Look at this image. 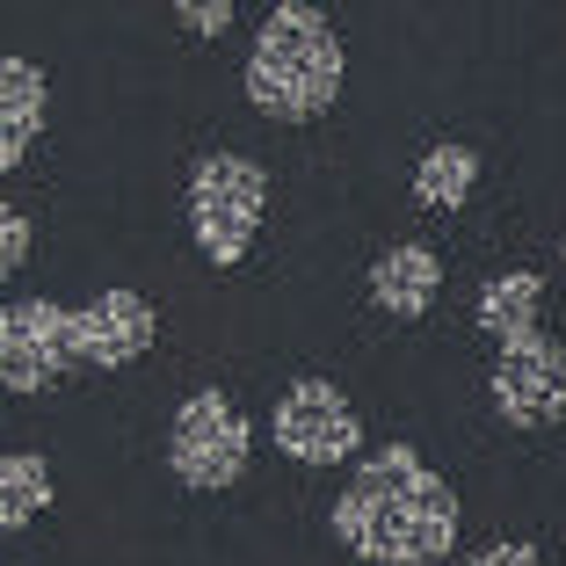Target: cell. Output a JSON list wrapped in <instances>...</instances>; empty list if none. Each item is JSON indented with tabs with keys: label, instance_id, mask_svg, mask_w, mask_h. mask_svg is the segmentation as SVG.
I'll use <instances>...</instances> for the list:
<instances>
[{
	"label": "cell",
	"instance_id": "6da1fadb",
	"mask_svg": "<svg viewBox=\"0 0 566 566\" xmlns=\"http://www.w3.org/2000/svg\"><path fill=\"white\" fill-rule=\"evenodd\" d=\"M334 545L364 566H436L458 545V494L421 465V450L385 443L334 494Z\"/></svg>",
	"mask_w": 566,
	"mask_h": 566
},
{
	"label": "cell",
	"instance_id": "5b68a950",
	"mask_svg": "<svg viewBox=\"0 0 566 566\" xmlns=\"http://www.w3.org/2000/svg\"><path fill=\"white\" fill-rule=\"evenodd\" d=\"M269 429H276V450L291 458V465L327 472V465H349V458H364V415L342 400V385H334V378H298V385H283Z\"/></svg>",
	"mask_w": 566,
	"mask_h": 566
},
{
	"label": "cell",
	"instance_id": "8fae6325",
	"mask_svg": "<svg viewBox=\"0 0 566 566\" xmlns=\"http://www.w3.org/2000/svg\"><path fill=\"white\" fill-rule=\"evenodd\" d=\"M537 305H545V283L531 269H501V276H486L480 298H472V319H480V334H494V349H501L516 334H537Z\"/></svg>",
	"mask_w": 566,
	"mask_h": 566
},
{
	"label": "cell",
	"instance_id": "4fadbf2b",
	"mask_svg": "<svg viewBox=\"0 0 566 566\" xmlns=\"http://www.w3.org/2000/svg\"><path fill=\"white\" fill-rule=\"evenodd\" d=\"M51 465L36 458V450H8L0 458V531H30L36 516L51 509Z\"/></svg>",
	"mask_w": 566,
	"mask_h": 566
},
{
	"label": "cell",
	"instance_id": "30bf717a",
	"mask_svg": "<svg viewBox=\"0 0 566 566\" xmlns=\"http://www.w3.org/2000/svg\"><path fill=\"white\" fill-rule=\"evenodd\" d=\"M436 298H443V262H436V248L400 240V248H385L378 262H370V305H378V313L421 319Z\"/></svg>",
	"mask_w": 566,
	"mask_h": 566
},
{
	"label": "cell",
	"instance_id": "277c9868",
	"mask_svg": "<svg viewBox=\"0 0 566 566\" xmlns=\"http://www.w3.org/2000/svg\"><path fill=\"white\" fill-rule=\"evenodd\" d=\"M254 458V421L226 392H189L167 421V472L197 494H226Z\"/></svg>",
	"mask_w": 566,
	"mask_h": 566
},
{
	"label": "cell",
	"instance_id": "ba28073f",
	"mask_svg": "<svg viewBox=\"0 0 566 566\" xmlns=\"http://www.w3.org/2000/svg\"><path fill=\"white\" fill-rule=\"evenodd\" d=\"M153 334H160V313H153L138 291H102V298L73 305V364L87 370H124L153 349Z\"/></svg>",
	"mask_w": 566,
	"mask_h": 566
},
{
	"label": "cell",
	"instance_id": "5bb4252c",
	"mask_svg": "<svg viewBox=\"0 0 566 566\" xmlns=\"http://www.w3.org/2000/svg\"><path fill=\"white\" fill-rule=\"evenodd\" d=\"M233 8H240V0H175V15H182L189 36H226Z\"/></svg>",
	"mask_w": 566,
	"mask_h": 566
},
{
	"label": "cell",
	"instance_id": "9c48e42d",
	"mask_svg": "<svg viewBox=\"0 0 566 566\" xmlns=\"http://www.w3.org/2000/svg\"><path fill=\"white\" fill-rule=\"evenodd\" d=\"M44 117H51L44 66L0 51V175H15V167L30 160V146L44 138Z\"/></svg>",
	"mask_w": 566,
	"mask_h": 566
},
{
	"label": "cell",
	"instance_id": "9a60e30c",
	"mask_svg": "<svg viewBox=\"0 0 566 566\" xmlns=\"http://www.w3.org/2000/svg\"><path fill=\"white\" fill-rule=\"evenodd\" d=\"M22 262H30V218L15 203H0V276H15Z\"/></svg>",
	"mask_w": 566,
	"mask_h": 566
},
{
	"label": "cell",
	"instance_id": "e0dca14e",
	"mask_svg": "<svg viewBox=\"0 0 566 566\" xmlns=\"http://www.w3.org/2000/svg\"><path fill=\"white\" fill-rule=\"evenodd\" d=\"M559 262H566V233H559Z\"/></svg>",
	"mask_w": 566,
	"mask_h": 566
},
{
	"label": "cell",
	"instance_id": "8992f818",
	"mask_svg": "<svg viewBox=\"0 0 566 566\" xmlns=\"http://www.w3.org/2000/svg\"><path fill=\"white\" fill-rule=\"evenodd\" d=\"M73 370V305L8 298L0 305V385L8 392H51Z\"/></svg>",
	"mask_w": 566,
	"mask_h": 566
},
{
	"label": "cell",
	"instance_id": "52a82bcc",
	"mask_svg": "<svg viewBox=\"0 0 566 566\" xmlns=\"http://www.w3.org/2000/svg\"><path fill=\"white\" fill-rule=\"evenodd\" d=\"M494 415L509 429H552V421H566V349L545 327L494 349Z\"/></svg>",
	"mask_w": 566,
	"mask_h": 566
},
{
	"label": "cell",
	"instance_id": "2e32d148",
	"mask_svg": "<svg viewBox=\"0 0 566 566\" xmlns=\"http://www.w3.org/2000/svg\"><path fill=\"white\" fill-rule=\"evenodd\" d=\"M472 566H545V559H537V545H523V537H516V545H486Z\"/></svg>",
	"mask_w": 566,
	"mask_h": 566
},
{
	"label": "cell",
	"instance_id": "3957f363",
	"mask_svg": "<svg viewBox=\"0 0 566 566\" xmlns=\"http://www.w3.org/2000/svg\"><path fill=\"white\" fill-rule=\"evenodd\" d=\"M269 211V175L248 160V153H203L197 175H189V233H197V254L211 269H240L262 233Z\"/></svg>",
	"mask_w": 566,
	"mask_h": 566
},
{
	"label": "cell",
	"instance_id": "7a4b0ae2",
	"mask_svg": "<svg viewBox=\"0 0 566 566\" xmlns=\"http://www.w3.org/2000/svg\"><path fill=\"white\" fill-rule=\"evenodd\" d=\"M349 51L313 0H276L248 51V102L269 124H313L342 102Z\"/></svg>",
	"mask_w": 566,
	"mask_h": 566
},
{
	"label": "cell",
	"instance_id": "7c38bea8",
	"mask_svg": "<svg viewBox=\"0 0 566 566\" xmlns=\"http://www.w3.org/2000/svg\"><path fill=\"white\" fill-rule=\"evenodd\" d=\"M472 189H480V153L472 146H429L415 160V203L421 211H465Z\"/></svg>",
	"mask_w": 566,
	"mask_h": 566
}]
</instances>
